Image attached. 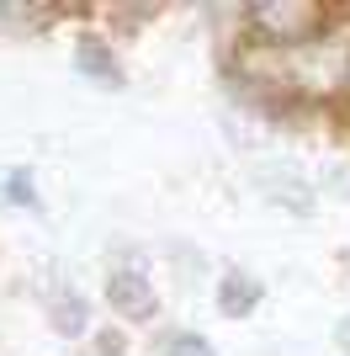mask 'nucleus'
<instances>
[{"instance_id":"f257e3e1","label":"nucleus","mask_w":350,"mask_h":356,"mask_svg":"<svg viewBox=\"0 0 350 356\" xmlns=\"http://www.w3.org/2000/svg\"><path fill=\"white\" fill-rule=\"evenodd\" d=\"M101 298H106V309L117 319H128V325H144V319L160 314V298H154V282H149L144 266H112L101 282Z\"/></svg>"},{"instance_id":"39448f33","label":"nucleus","mask_w":350,"mask_h":356,"mask_svg":"<svg viewBox=\"0 0 350 356\" xmlns=\"http://www.w3.org/2000/svg\"><path fill=\"white\" fill-rule=\"evenodd\" d=\"M0 192H6V202H16V208L43 213V197H38V181H32V170H6Z\"/></svg>"},{"instance_id":"7ed1b4c3","label":"nucleus","mask_w":350,"mask_h":356,"mask_svg":"<svg viewBox=\"0 0 350 356\" xmlns=\"http://www.w3.org/2000/svg\"><path fill=\"white\" fill-rule=\"evenodd\" d=\"M48 325H53V335H64V341H80L90 330V298L80 293V287H58V293L48 298Z\"/></svg>"},{"instance_id":"0eeeda50","label":"nucleus","mask_w":350,"mask_h":356,"mask_svg":"<svg viewBox=\"0 0 350 356\" xmlns=\"http://www.w3.org/2000/svg\"><path fill=\"white\" fill-rule=\"evenodd\" d=\"M85 356H128V346H122V335H117V330H101V335H96V346H90Z\"/></svg>"},{"instance_id":"f03ea898","label":"nucleus","mask_w":350,"mask_h":356,"mask_svg":"<svg viewBox=\"0 0 350 356\" xmlns=\"http://www.w3.org/2000/svg\"><path fill=\"white\" fill-rule=\"evenodd\" d=\"M74 70L85 74V80H96V86H112V90L128 80L117 48L106 43V38H96V32H80V38H74Z\"/></svg>"},{"instance_id":"6e6552de","label":"nucleus","mask_w":350,"mask_h":356,"mask_svg":"<svg viewBox=\"0 0 350 356\" xmlns=\"http://www.w3.org/2000/svg\"><path fill=\"white\" fill-rule=\"evenodd\" d=\"M335 346H340V351L350 356V314H345V319H340V325H335Z\"/></svg>"},{"instance_id":"423d86ee","label":"nucleus","mask_w":350,"mask_h":356,"mask_svg":"<svg viewBox=\"0 0 350 356\" xmlns=\"http://www.w3.org/2000/svg\"><path fill=\"white\" fill-rule=\"evenodd\" d=\"M160 356H212V341L197 330H170L160 341Z\"/></svg>"},{"instance_id":"20e7f679","label":"nucleus","mask_w":350,"mask_h":356,"mask_svg":"<svg viewBox=\"0 0 350 356\" xmlns=\"http://www.w3.org/2000/svg\"><path fill=\"white\" fill-rule=\"evenodd\" d=\"M260 298H265V287L249 271H223L218 277V314L223 319H249L260 309Z\"/></svg>"}]
</instances>
